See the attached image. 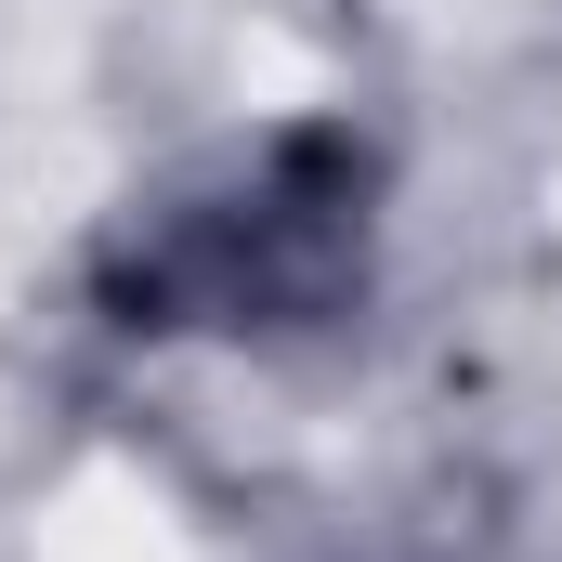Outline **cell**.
Segmentation results:
<instances>
[{
  "label": "cell",
  "instance_id": "6da1fadb",
  "mask_svg": "<svg viewBox=\"0 0 562 562\" xmlns=\"http://www.w3.org/2000/svg\"><path fill=\"white\" fill-rule=\"evenodd\" d=\"M367 196L380 157L340 119H288L262 157L210 196H157L92 249V301L132 340H183V327H314L367 276Z\"/></svg>",
  "mask_w": 562,
  "mask_h": 562
}]
</instances>
